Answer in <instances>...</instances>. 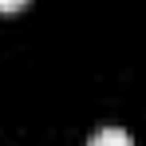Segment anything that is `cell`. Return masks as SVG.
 Here are the masks:
<instances>
[{
  "mask_svg": "<svg viewBox=\"0 0 146 146\" xmlns=\"http://www.w3.org/2000/svg\"><path fill=\"white\" fill-rule=\"evenodd\" d=\"M87 146H134V138L122 126H99L95 134L87 138Z\"/></svg>",
  "mask_w": 146,
  "mask_h": 146,
  "instance_id": "6da1fadb",
  "label": "cell"
},
{
  "mask_svg": "<svg viewBox=\"0 0 146 146\" xmlns=\"http://www.w3.org/2000/svg\"><path fill=\"white\" fill-rule=\"evenodd\" d=\"M28 0H0V12H16V8H24Z\"/></svg>",
  "mask_w": 146,
  "mask_h": 146,
  "instance_id": "7a4b0ae2",
  "label": "cell"
}]
</instances>
